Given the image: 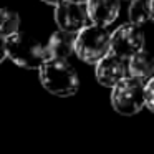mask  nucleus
Segmentation results:
<instances>
[{
	"label": "nucleus",
	"mask_w": 154,
	"mask_h": 154,
	"mask_svg": "<svg viewBox=\"0 0 154 154\" xmlns=\"http://www.w3.org/2000/svg\"><path fill=\"white\" fill-rule=\"evenodd\" d=\"M42 2H45V4H48V5H55V7H57L58 4H61V2H65V0H42Z\"/></svg>",
	"instance_id": "nucleus-15"
},
{
	"label": "nucleus",
	"mask_w": 154,
	"mask_h": 154,
	"mask_svg": "<svg viewBox=\"0 0 154 154\" xmlns=\"http://www.w3.org/2000/svg\"><path fill=\"white\" fill-rule=\"evenodd\" d=\"M55 22L58 25V30L76 35L81 28L86 27L90 20H88L85 5L65 0L55 7Z\"/></svg>",
	"instance_id": "nucleus-6"
},
{
	"label": "nucleus",
	"mask_w": 154,
	"mask_h": 154,
	"mask_svg": "<svg viewBox=\"0 0 154 154\" xmlns=\"http://www.w3.org/2000/svg\"><path fill=\"white\" fill-rule=\"evenodd\" d=\"M88 20L100 27H108L119 15V0H88L85 4Z\"/></svg>",
	"instance_id": "nucleus-8"
},
{
	"label": "nucleus",
	"mask_w": 154,
	"mask_h": 154,
	"mask_svg": "<svg viewBox=\"0 0 154 154\" xmlns=\"http://www.w3.org/2000/svg\"><path fill=\"white\" fill-rule=\"evenodd\" d=\"M143 103L147 111H154V78H149L143 83Z\"/></svg>",
	"instance_id": "nucleus-13"
},
{
	"label": "nucleus",
	"mask_w": 154,
	"mask_h": 154,
	"mask_svg": "<svg viewBox=\"0 0 154 154\" xmlns=\"http://www.w3.org/2000/svg\"><path fill=\"white\" fill-rule=\"evenodd\" d=\"M129 2H133V0H129Z\"/></svg>",
	"instance_id": "nucleus-17"
},
{
	"label": "nucleus",
	"mask_w": 154,
	"mask_h": 154,
	"mask_svg": "<svg viewBox=\"0 0 154 154\" xmlns=\"http://www.w3.org/2000/svg\"><path fill=\"white\" fill-rule=\"evenodd\" d=\"M40 83L48 93L60 98L75 96L80 90V76L68 60L47 58L38 68Z\"/></svg>",
	"instance_id": "nucleus-1"
},
{
	"label": "nucleus",
	"mask_w": 154,
	"mask_h": 154,
	"mask_svg": "<svg viewBox=\"0 0 154 154\" xmlns=\"http://www.w3.org/2000/svg\"><path fill=\"white\" fill-rule=\"evenodd\" d=\"M73 48H75V33L57 30L48 38V43L45 45V53H47V58L68 60L73 55Z\"/></svg>",
	"instance_id": "nucleus-9"
},
{
	"label": "nucleus",
	"mask_w": 154,
	"mask_h": 154,
	"mask_svg": "<svg viewBox=\"0 0 154 154\" xmlns=\"http://www.w3.org/2000/svg\"><path fill=\"white\" fill-rule=\"evenodd\" d=\"M7 60V51H5V38L0 37V65Z\"/></svg>",
	"instance_id": "nucleus-14"
},
{
	"label": "nucleus",
	"mask_w": 154,
	"mask_h": 154,
	"mask_svg": "<svg viewBox=\"0 0 154 154\" xmlns=\"http://www.w3.org/2000/svg\"><path fill=\"white\" fill-rule=\"evenodd\" d=\"M7 58L23 70H38L47 60L45 45H42L28 32L18 30L12 37L5 38Z\"/></svg>",
	"instance_id": "nucleus-2"
},
{
	"label": "nucleus",
	"mask_w": 154,
	"mask_h": 154,
	"mask_svg": "<svg viewBox=\"0 0 154 154\" xmlns=\"http://www.w3.org/2000/svg\"><path fill=\"white\" fill-rule=\"evenodd\" d=\"M144 50V32L133 23H123L109 35V53L126 61Z\"/></svg>",
	"instance_id": "nucleus-5"
},
{
	"label": "nucleus",
	"mask_w": 154,
	"mask_h": 154,
	"mask_svg": "<svg viewBox=\"0 0 154 154\" xmlns=\"http://www.w3.org/2000/svg\"><path fill=\"white\" fill-rule=\"evenodd\" d=\"M109 30L94 23H88L75 35L73 53L88 65H96L109 53Z\"/></svg>",
	"instance_id": "nucleus-3"
},
{
	"label": "nucleus",
	"mask_w": 154,
	"mask_h": 154,
	"mask_svg": "<svg viewBox=\"0 0 154 154\" xmlns=\"http://www.w3.org/2000/svg\"><path fill=\"white\" fill-rule=\"evenodd\" d=\"M68 2H73V4H80V5H85L88 0H68Z\"/></svg>",
	"instance_id": "nucleus-16"
},
{
	"label": "nucleus",
	"mask_w": 154,
	"mask_h": 154,
	"mask_svg": "<svg viewBox=\"0 0 154 154\" xmlns=\"http://www.w3.org/2000/svg\"><path fill=\"white\" fill-rule=\"evenodd\" d=\"M94 76H96V81L101 86L111 90L114 85H118L121 80H124L128 76L126 61L108 53L106 57H103L94 65Z\"/></svg>",
	"instance_id": "nucleus-7"
},
{
	"label": "nucleus",
	"mask_w": 154,
	"mask_h": 154,
	"mask_svg": "<svg viewBox=\"0 0 154 154\" xmlns=\"http://www.w3.org/2000/svg\"><path fill=\"white\" fill-rule=\"evenodd\" d=\"M126 68H128V76L136 78V80L144 83L146 80L152 78V73H154L152 57L147 50H141L126 60Z\"/></svg>",
	"instance_id": "nucleus-10"
},
{
	"label": "nucleus",
	"mask_w": 154,
	"mask_h": 154,
	"mask_svg": "<svg viewBox=\"0 0 154 154\" xmlns=\"http://www.w3.org/2000/svg\"><path fill=\"white\" fill-rule=\"evenodd\" d=\"M109 101L113 109L121 116H134L144 108L143 81L126 76L111 88Z\"/></svg>",
	"instance_id": "nucleus-4"
},
{
	"label": "nucleus",
	"mask_w": 154,
	"mask_h": 154,
	"mask_svg": "<svg viewBox=\"0 0 154 154\" xmlns=\"http://www.w3.org/2000/svg\"><path fill=\"white\" fill-rule=\"evenodd\" d=\"M20 30V15L12 8H0V37L8 38Z\"/></svg>",
	"instance_id": "nucleus-12"
},
{
	"label": "nucleus",
	"mask_w": 154,
	"mask_h": 154,
	"mask_svg": "<svg viewBox=\"0 0 154 154\" xmlns=\"http://www.w3.org/2000/svg\"><path fill=\"white\" fill-rule=\"evenodd\" d=\"M129 23L143 27L152 20V0H133L128 8Z\"/></svg>",
	"instance_id": "nucleus-11"
}]
</instances>
